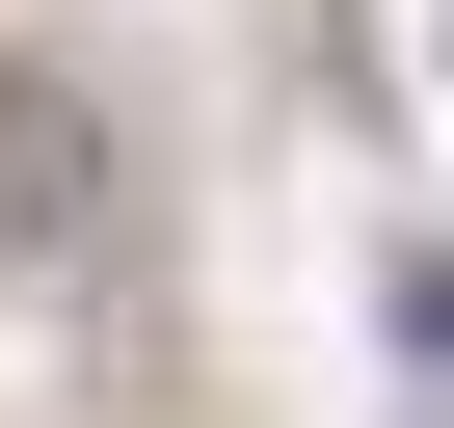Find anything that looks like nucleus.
<instances>
[{
	"instance_id": "obj_2",
	"label": "nucleus",
	"mask_w": 454,
	"mask_h": 428,
	"mask_svg": "<svg viewBox=\"0 0 454 428\" xmlns=\"http://www.w3.org/2000/svg\"><path fill=\"white\" fill-rule=\"evenodd\" d=\"M401 348H427V375H454V242H401Z\"/></svg>"
},
{
	"instance_id": "obj_1",
	"label": "nucleus",
	"mask_w": 454,
	"mask_h": 428,
	"mask_svg": "<svg viewBox=\"0 0 454 428\" xmlns=\"http://www.w3.org/2000/svg\"><path fill=\"white\" fill-rule=\"evenodd\" d=\"M107 187H134L107 81H81V54H0V295H27V268H81V242H107Z\"/></svg>"
}]
</instances>
